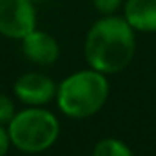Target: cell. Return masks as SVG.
<instances>
[{"label":"cell","mask_w":156,"mask_h":156,"mask_svg":"<svg viewBox=\"0 0 156 156\" xmlns=\"http://www.w3.org/2000/svg\"><path fill=\"white\" fill-rule=\"evenodd\" d=\"M123 18L136 31H156V0H127Z\"/></svg>","instance_id":"52a82bcc"},{"label":"cell","mask_w":156,"mask_h":156,"mask_svg":"<svg viewBox=\"0 0 156 156\" xmlns=\"http://www.w3.org/2000/svg\"><path fill=\"white\" fill-rule=\"evenodd\" d=\"M109 94V83L104 73L85 69L73 73L56 89V102L60 111L69 118H87L96 115Z\"/></svg>","instance_id":"7a4b0ae2"},{"label":"cell","mask_w":156,"mask_h":156,"mask_svg":"<svg viewBox=\"0 0 156 156\" xmlns=\"http://www.w3.org/2000/svg\"><path fill=\"white\" fill-rule=\"evenodd\" d=\"M7 125L11 144L27 154L47 151L60 134L56 116L40 107H29L16 113Z\"/></svg>","instance_id":"3957f363"},{"label":"cell","mask_w":156,"mask_h":156,"mask_svg":"<svg viewBox=\"0 0 156 156\" xmlns=\"http://www.w3.org/2000/svg\"><path fill=\"white\" fill-rule=\"evenodd\" d=\"M9 144H11V140H9V133L0 125V156H5L7 149H9Z\"/></svg>","instance_id":"8fae6325"},{"label":"cell","mask_w":156,"mask_h":156,"mask_svg":"<svg viewBox=\"0 0 156 156\" xmlns=\"http://www.w3.org/2000/svg\"><path fill=\"white\" fill-rule=\"evenodd\" d=\"M56 85L55 82L45 75L40 73H26L18 78L13 85V91L16 98L26 105H45L56 96Z\"/></svg>","instance_id":"5b68a950"},{"label":"cell","mask_w":156,"mask_h":156,"mask_svg":"<svg viewBox=\"0 0 156 156\" xmlns=\"http://www.w3.org/2000/svg\"><path fill=\"white\" fill-rule=\"evenodd\" d=\"M93 156H133V153L123 142L115 138H105L94 145Z\"/></svg>","instance_id":"ba28073f"},{"label":"cell","mask_w":156,"mask_h":156,"mask_svg":"<svg viewBox=\"0 0 156 156\" xmlns=\"http://www.w3.org/2000/svg\"><path fill=\"white\" fill-rule=\"evenodd\" d=\"M33 2H42V0H33Z\"/></svg>","instance_id":"7c38bea8"},{"label":"cell","mask_w":156,"mask_h":156,"mask_svg":"<svg viewBox=\"0 0 156 156\" xmlns=\"http://www.w3.org/2000/svg\"><path fill=\"white\" fill-rule=\"evenodd\" d=\"M37 29L33 0H0V35L22 40Z\"/></svg>","instance_id":"277c9868"},{"label":"cell","mask_w":156,"mask_h":156,"mask_svg":"<svg viewBox=\"0 0 156 156\" xmlns=\"http://www.w3.org/2000/svg\"><path fill=\"white\" fill-rule=\"evenodd\" d=\"M133 31L129 22L120 16H105L94 22L85 37L83 55L87 64L104 75L125 69L136 49Z\"/></svg>","instance_id":"6da1fadb"},{"label":"cell","mask_w":156,"mask_h":156,"mask_svg":"<svg viewBox=\"0 0 156 156\" xmlns=\"http://www.w3.org/2000/svg\"><path fill=\"white\" fill-rule=\"evenodd\" d=\"M15 115H16V111H15V102H13L7 94H2V93H0V125L9 123Z\"/></svg>","instance_id":"9c48e42d"},{"label":"cell","mask_w":156,"mask_h":156,"mask_svg":"<svg viewBox=\"0 0 156 156\" xmlns=\"http://www.w3.org/2000/svg\"><path fill=\"white\" fill-rule=\"evenodd\" d=\"M22 42V53L27 60L38 64V66H51L60 56V45L49 33L33 29L29 35H26Z\"/></svg>","instance_id":"8992f818"},{"label":"cell","mask_w":156,"mask_h":156,"mask_svg":"<svg viewBox=\"0 0 156 156\" xmlns=\"http://www.w3.org/2000/svg\"><path fill=\"white\" fill-rule=\"evenodd\" d=\"M122 0H93V5L96 7V11L104 13V15H111L120 7Z\"/></svg>","instance_id":"30bf717a"}]
</instances>
